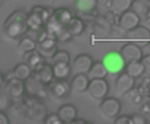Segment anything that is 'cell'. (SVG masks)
<instances>
[{
    "mask_svg": "<svg viewBox=\"0 0 150 124\" xmlns=\"http://www.w3.org/2000/svg\"><path fill=\"white\" fill-rule=\"evenodd\" d=\"M3 29L6 32V35L9 38H22L26 31L29 29L28 26V13L22 12V10H15L6 21L3 25Z\"/></svg>",
    "mask_w": 150,
    "mask_h": 124,
    "instance_id": "obj_1",
    "label": "cell"
},
{
    "mask_svg": "<svg viewBox=\"0 0 150 124\" xmlns=\"http://www.w3.org/2000/svg\"><path fill=\"white\" fill-rule=\"evenodd\" d=\"M22 99L28 107L26 120H29L31 123H45V118L48 114H47L45 105L42 104V99H38V98L29 96V95H23Z\"/></svg>",
    "mask_w": 150,
    "mask_h": 124,
    "instance_id": "obj_2",
    "label": "cell"
},
{
    "mask_svg": "<svg viewBox=\"0 0 150 124\" xmlns=\"http://www.w3.org/2000/svg\"><path fill=\"white\" fill-rule=\"evenodd\" d=\"M48 89V96L54 101H61L66 99L70 92H71V85L67 82V79H52L47 85Z\"/></svg>",
    "mask_w": 150,
    "mask_h": 124,
    "instance_id": "obj_3",
    "label": "cell"
},
{
    "mask_svg": "<svg viewBox=\"0 0 150 124\" xmlns=\"http://www.w3.org/2000/svg\"><path fill=\"white\" fill-rule=\"evenodd\" d=\"M102 62L105 64L108 73L109 74H114V76L122 73L125 70V66H127V62L124 60L122 54L121 53H117V51H112V53L106 54Z\"/></svg>",
    "mask_w": 150,
    "mask_h": 124,
    "instance_id": "obj_4",
    "label": "cell"
},
{
    "mask_svg": "<svg viewBox=\"0 0 150 124\" xmlns=\"http://www.w3.org/2000/svg\"><path fill=\"white\" fill-rule=\"evenodd\" d=\"M125 40H128L130 43H134L140 47H147V44L150 43V31L146 26L137 25L136 28L125 32Z\"/></svg>",
    "mask_w": 150,
    "mask_h": 124,
    "instance_id": "obj_5",
    "label": "cell"
},
{
    "mask_svg": "<svg viewBox=\"0 0 150 124\" xmlns=\"http://www.w3.org/2000/svg\"><path fill=\"white\" fill-rule=\"evenodd\" d=\"M25 94L29 96H35L38 99H44L48 98V89L47 85L41 83L38 79H35L34 76H31L29 79L25 80Z\"/></svg>",
    "mask_w": 150,
    "mask_h": 124,
    "instance_id": "obj_6",
    "label": "cell"
},
{
    "mask_svg": "<svg viewBox=\"0 0 150 124\" xmlns=\"http://www.w3.org/2000/svg\"><path fill=\"white\" fill-rule=\"evenodd\" d=\"M108 92H109V85L105 79H91L88 86V94L92 99L102 101L103 98H106Z\"/></svg>",
    "mask_w": 150,
    "mask_h": 124,
    "instance_id": "obj_7",
    "label": "cell"
},
{
    "mask_svg": "<svg viewBox=\"0 0 150 124\" xmlns=\"http://www.w3.org/2000/svg\"><path fill=\"white\" fill-rule=\"evenodd\" d=\"M134 88H136V77H133L127 72H122L118 74V77L115 80V92L117 94L125 95V94L131 92Z\"/></svg>",
    "mask_w": 150,
    "mask_h": 124,
    "instance_id": "obj_8",
    "label": "cell"
},
{
    "mask_svg": "<svg viewBox=\"0 0 150 124\" xmlns=\"http://www.w3.org/2000/svg\"><path fill=\"white\" fill-rule=\"evenodd\" d=\"M100 113L106 118H117L121 111V102L117 98H103L100 101Z\"/></svg>",
    "mask_w": 150,
    "mask_h": 124,
    "instance_id": "obj_9",
    "label": "cell"
},
{
    "mask_svg": "<svg viewBox=\"0 0 150 124\" xmlns=\"http://www.w3.org/2000/svg\"><path fill=\"white\" fill-rule=\"evenodd\" d=\"M140 21H142V19H140V16H139L134 10L128 9V10H125L124 13H121V15H120L118 26H120V29H121V31L127 32V31H130V29L136 28L137 25H140Z\"/></svg>",
    "mask_w": 150,
    "mask_h": 124,
    "instance_id": "obj_10",
    "label": "cell"
},
{
    "mask_svg": "<svg viewBox=\"0 0 150 124\" xmlns=\"http://www.w3.org/2000/svg\"><path fill=\"white\" fill-rule=\"evenodd\" d=\"M6 92L9 94V96L12 99H19L25 95V80H21L15 76H12L7 80L6 85Z\"/></svg>",
    "mask_w": 150,
    "mask_h": 124,
    "instance_id": "obj_11",
    "label": "cell"
},
{
    "mask_svg": "<svg viewBox=\"0 0 150 124\" xmlns=\"http://www.w3.org/2000/svg\"><path fill=\"white\" fill-rule=\"evenodd\" d=\"M124 57V60L127 63L130 62H137V60H142L143 59V50L140 45L134 44V43H127L122 45L121 51H120Z\"/></svg>",
    "mask_w": 150,
    "mask_h": 124,
    "instance_id": "obj_12",
    "label": "cell"
},
{
    "mask_svg": "<svg viewBox=\"0 0 150 124\" xmlns=\"http://www.w3.org/2000/svg\"><path fill=\"white\" fill-rule=\"evenodd\" d=\"M93 59L89 54H79L73 62V72L74 73H89L93 66Z\"/></svg>",
    "mask_w": 150,
    "mask_h": 124,
    "instance_id": "obj_13",
    "label": "cell"
},
{
    "mask_svg": "<svg viewBox=\"0 0 150 124\" xmlns=\"http://www.w3.org/2000/svg\"><path fill=\"white\" fill-rule=\"evenodd\" d=\"M32 76L35 79H38L41 83L44 85H48L51 80L54 79V72H52V66L47 64V63H42L40 67H37L32 73Z\"/></svg>",
    "mask_w": 150,
    "mask_h": 124,
    "instance_id": "obj_14",
    "label": "cell"
},
{
    "mask_svg": "<svg viewBox=\"0 0 150 124\" xmlns=\"http://www.w3.org/2000/svg\"><path fill=\"white\" fill-rule=\"evenodd\" d=\"M57 40L52 38V37H45L44 40H41L37 45V48L40 50V53L42 56H47V57H52V54L57 51Z\"/></svg>",
    "mask_w": 150,
    "mask_h": 124,
    "instance_id": "obj_15",
    "label": "cell"
},
{
    "mask_svg": "<svg viewBox=\"0 0 150 124\" xmlns=\"http://www.w3.org/2000/svg\"><path fill=\"white\" fill-rule=\"evenodd\" d=\"M89 82H91V77L88 76V73H76V76L71 79V91L77 92V94H82V92H86L88 91V86H89Z\"/></svg>",
    "mask_w": 150,
    "mask_h": 124,
    "instance_id": "obj_16",
    "label": "cell"
},
{
    "mask_svg": "<svg viewBox=\"0 0 150 124\" xmlns=\"http://www.w3.org/2000/svg\"><path fill=\"white\" fill-rule=\"evenodd\" d=\"M57 114H58L61 123L71 124L73 120L77 117V110H76V107L71 105V104H64V105H61V107L58 108Z\"/></svg>",
    "mask_w": 150,
    "mask_h": 124,
    "instance_id": "obj_17",
    "label": "cell"
},
{
    "mask_svg": "<svg viewBox=\"0 0 150 124\" xmlns=\"http://www.w3.org/2000/svg\"><path fill=\"white\" fill-rule=\"evenodd\" d=\"M23 62L26 63V64H29L35 70L37 67H40L44 63V56L40 53L38 48H34L31 51H25L23 53Z\"/></svg>",
    "mask_w": 150,
    "mask_h": 124,
    "instance_id": "obj_18",
    "label": "cell"
},
{
    "mask_svg": "<svg viewBox=\"0 0 150 124\" xmlns=\"http://www.w3.org/2000/svg\"><path fill=\"white\" fill-rule=\"evenodd\" d=\"M131 10H134L140 19H150V0H133Z\"/></svg>",
    "mask_w": 150,
    "mask_h": 124,
    "instance_id": "obj_19",
    "label": "cell"
},
{
    "mask_svg": "<svg viewBox=\"0 0 150 124\" xmlns=\"http://www.w3.org/2000/svg\"><path fill=\"white\" fill-rule=\"evenodd\" d=\"M98 7V0H77L76 9L82 15H93Z\"/></svg>",
    "mask_w": 150,
    "mask_h": 124,
    "instance_id": "obj_20",
    "label": "cell"
},
{
    "mask_svg": "<svg viewBox=\"0 0 150 124\" xmlns=\"http://www.w3.org/2000/svg\"><path fill=\"white\" fill-rule=\"evenodd\" d=\"M52 72H54L55 79H69V76L71 74L70 63H54Z\"/></svg>",
    "mask_w": 150,
    "mask_h": 124,
    "instance_id": "obj_21",
    "label": "cell"
},
{
    "mask_svg": "<svg viewBox=\"0 0 150 124\" xmlns=\"http://www.w3.org/2000/svg\"><path fill=\"white\" fill-rule=\"evenodd\" d=\"M32 73H34V69H32L29 64H26L25 62L16 64V67L13 69V76L18 77V79H21V80L29 79V77L32 76Z\"/></svg>",
    "mask_w": 150,
    "mask_h": 124,
    "instance_id": "obj_22",
    "label": "cell"
},
{
    "mask_svg": "<svg viewBox=\"0 0 150 124\" xmlns=\"http://www.w3.org/2000/svg\"><path fill=\"white\" fill-rule=\"evenodd\" d=\"M85 28H86V25H85V22L80 19V18H71V21L67 23V26H66V29L73 35V37H77V35H82L83 34V31H85Z\"/></svg>",
    "mask_w": 150,
    "mask_h": 124,
    "instance_id": "obj_23",
    "label": "cell"
},
{
    "mask_svg": "<svg viewBox=\"0 0 150 124\" xmlns=\"http://www.w3.org/2000/svg\"><path fill=\"white\" fill-rule=\"evenodd\" d=\"M106 74H108V70H106L103 62H95L93 66H92V69L88 73V76L91 79H105Z\"/></svg>",
    "mask_w": 150,
    "mask_h": 124,
    "instance_id": "obj_24",
    "label": "cell"
},
{
    "mask_svg": "<svg viewBox=\"0 0 150 124\" xmlns=\"http://www.w3.org/2000/svg\"><path fill=\"white\" fill-rule=\"evenodd\" d=\"M125 72L128 74H131L133 77H142L144 74V67H143V63L142 60H137V62H130L127 63L125 66Z\"/></svg>",
    "mask_w": 150,
    "mask_h": 124,
    "instance_id": "obj_25",
    "label": "cell"
},
{
    "mask_svg": "<svg viewBox=\"0 0 150 124\" xmlns=\"http://www.w3.org/2000/svg\"><path fill=\"white\" fill-rule=\"evenodd\" d=\"M131 4H133V0H112L109 10L117 13V15H121L125 10L131 9Z\"/></svg>",
    "mask_w": 150,
    "mask_h": 124,
    "instance_id": "obj_26",
    "label": "cell"
},
{
    "mask_svg": "<svg viewBox=\"0 0 150 124\" xmlns=\"http://www.w3.org/2000/svg\"><path fill=\"white\" fill-rule=\"evenodd\" d=\"M37 45H38V43L35 41V40H32L31 37H28L26 34L21 38V41H19V48L25 53V51H31V50H34V48H37Z\"/></svg>",
    "mask_w": 150,
    "mask_h": 124,
    "instance_id": "obj_27",
    "label": "cell"
},
{
    "mask_svg": "<svg viewBox=\"0 0 150 124\" xmlns=\"http://www.w3.org/2000/svg\"><path fill=\"white\" fill-rule=\"evenodd\" d=\"M52 64L54 63H70V54L64 50H60V51H55L51 57Z\"/></svg>",
    "mask_w": 150,
    "mask_h": 124,
    "instance_id": "obj_28",
    "label": "cell"
},
{
    "mask_svg": "<svg viewBox=\"0 0 150 124\" xmlns=\"http://www.w3.org/2000/svg\"><path fill=\"white\" fill-rule=\"evenodd\" d=\"M71 38H73V35L66 28H63L57 35V41H60V43H69V41H71Z\"/></svg>",
    "mask_w": 150,
    "mask_h": 124,
    "instance_id": "obj_29",
    "label": "cell"
},
{
    "mask_svg": "<svg viewBox=\"0 0 150 124\" xmlns=\"http://www.w3.org/2000/svg\"><path fill=\"white\" fill-rule=\"evenodd\" d=\"M12 102L9 99L7 95H0V111H6L7 108H10Z\"/></svg>",
    "mask_w": 150,
    "mask_h": 124,
    "instance_id": "obj_30",
    "label": "cell"
},
{
    "mask_svg": "<svg viewBox=\"0 0 150 124\" xmlns=\"http://www.w3.org/2000/svg\"><path fill=\"white\" fill-rule=\"evenodd\" d=\"M45 123L47 124H60L61 120H60L58 114H48L47 118H45Z\"/></svg>",
    "mask_w": 150,
    "mask_h": 124,
    "instance_id": "obj_31",
    "label": "cell"
},
{
    "mask_svg": "<svg viewBox=\"0 0 150 124\" xmlns=\"http://www.w3.org/2000/svg\"><path fill=\"white\" fill-rule=\"evenodd\" d=\"M142 63H143V67H144V73H146L147 76H150V54L143 56Z\"/></svg>",
    "mask_w": 150,
    "mask_h": 124,
    "instance_id": "obj_32",
    "label": "cell"
},
{
    "mask_svg": "<svg viewBox=\"0 0 150 124\" xmlns=\"http://www.w3.org/2000/svg\"><path fill=\"white\" fill-rule=\"evenodd\" d=\"M147 120L143 117V115H131V124H146Z\"/></svg>",
    "mask_w": 150,
    "mask_h": 124,
    "instance_id": "obj_33",
    "label": "cell"
},
{
    "mask_svg": "<svg viewBox=\"0 0 150 124\" xmlns=\"http://www.w3.org/2000/svg\"><path fill=\"white\" fill-rule=\"evenodd\" d=\"M115 123L117 124H130L131 123V117H130V115H121V117H117V118H115Z\"/></svg>",
    "mask_w": 150,
    "mask_h": 124,
    "instance_id": "obj_34",
    "label": "cell"
},
{
    "mask_svg": "<svg viewBox=\"0 0 150 124\" xmlns=\"http://www.w3.org/2000/svg\"><path fill=\"white\" fill-rule=\"evenodd\" d=\"M111 3H112V0H98V4H99V6H102L103 9H106V10H109Z\"/></svg>",
    "mask_w": 150,
    "mask_h": 124,
    "instance_id": "obj_35",
    "label": "cell"
},
{
    "mask_svg": "<svg viewBox=\"0 0 150 124\" xmlns=\"http://www.w3.org/2000/svg\"><path fill=\"white\" fill-rule=\"evenodd\" d=\"M9 123H10V120L6 115V113L4 111H0V124H9Z\"/></svg>",
    "mask_w": 150,
    "mask_h": 124,
    "instance_id": "obj_36",
    "label": "cell"
},
{
    "mask_svg": "<svg viewBox=\"0 0 150 124\" xmlns=\"http://www.w3.org/2000/svg\"><path fill=\"white\" fill-rule=\"evenodd\" d=\"M86 123H88L86 120H80V118H74V120H73V123H71V124H86Z\"/></svg>",
    "mask_w": 150,
    "mask_h": 124,
    "instance_id": "obj_37",
    "label": "cell"
},
{
    "mask_svg": "<svg viewBox=\"0 0 150 124\" xmlns=\"http://www.w3.org/2000/svg\"><path fill=\"white\" fill-rule=\"evenodd\" d=\"M3 82H4V76H3V73L0 72V86L3 85Z\"/></svg>",
    "mask_w": 150,
    "mask_h": 124,
    "instance_id": "obj_38",
    "label": "cell"
},
{
    "mask_svg": "<svg viewBox=\"0 0 150 124\" xmlns=\"http://www.w3.org/2000/svg\"><path fill=\"white\" fill-rule=\"evenodd\" d=\"M147 47H149V48H150V43H149V44H147Z\"/></svg>",
    "mask_w": 150,
    "mask_h": 124,
    "instance_id": "obj_39",
    "label": "cell"
}]
</instances>
